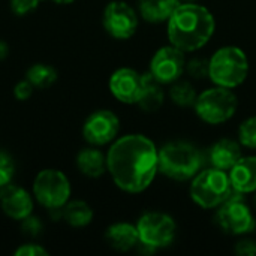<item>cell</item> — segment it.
<instances>
[{"instance_id": "6da1fadb", "label": "cell", "mask_w": 256, "mask_h": 256, "mask_svg": "<svg viewBox=\"0 0 256 256\" xmlns=\"http://www.w3.org/2000/svg\"><path fill=\"white\" fill-rule=\"evenodd\" d=\"M159 150L146 135L129 134L112 142L106 154L108 172L118 189L141 194L159 172Z\"/></svg>"}, {"instance_id": "7a4b0ae2", "label": "cell", "mask_w": 256, "mask_h": 256, "mask_svg": "<svg viewBox=\"0 0 256 256\" xmlns=\"http://www.w3.org/2000/svg\"><path fill=\"white\" fill-rule=\"evenodd\" d=\"M214 30L216 21L213 14L196 2H182L166 21L170 44L184 52H194L206 46L214 34Z\"/></svg>"}, {"instance_id": "3957f363", "label": "cell", "mask_w": 256, "mask_h": 256, "mask_svg": "<svg viewBox=\"0 0 256 256\" xmlns=\"http://www.w3.org/2000/svg\"><path fill=\"white\" fill-rule=\"evenodd\" d=\"M159 172L176 182L192 180L202 168V154L188 141H171L159 150Z\"/></svg>"}, {"instance_id": "277c9868", "label": "cell", "mask_w": 256, "mask_h": 256, "mask_svg": "<svg viewBox=\"0 0 256 256\" xmlns=\"http://www.w3.org/2000/svg\"><path fill=\"white\" fill-rule=\"evenodd\" d=\"M248 75L249 58L238 46H222L208 58V78L214 86L236 88L246 81Z\"/></svg>"}, {"instance_id": "5b68a950", "label": "cell", "mask_w": 256, "mask_h": 256, "mask_svg": "<svg viewBox=\"0 0 256 256\" xmlns=\"http://www.w3.org/2000/svg\"><path fill=\"white\" fill-rule=\"evenodd\" d=\"M234 192L228 171H222L214 166L200 171L192 178L189 188L192 201L204 210L218 208Z\"/></svg>"}, {"instance_id": "8992f818", "label": "cell", "mask_w": 256, "mask_h": 256, "mask_svg": "<svg viewBox=\"0 0 256 256\" xmlns=\"http://www.w3.org/2000/svg\"><path fill=\"white\" fill-rule=\"evenodd\" d=\"M194 108L204 123L222 124L234 117L238 108V100L232 88L214 86L198 94Z\"/></svg>"}, {"instance_id": "52a82bcc", "label": "cell", "mask_w": 256, "mask_h": 256, "mask_svg": "<svg viewBox=\"0 0 256 256\" xmlns=\"http://www.w3.org/2000/svg\"><path fill=\"white\" fill-rule=\"evenodd\" d=\"M216 225L230 236H244L254 232L256 220L243 194L234 192L222 206L218 207L214 216Z\"/></svg>"}, {"instance_id": "ba28073f", "label": "cell", "mask_w": 256, "mask_h": 256, "mask_svg": "<svg viewBox=\"0 0 256 256\" xmlns=\"http://www.w3.org/2000/svg\"><path fill=\"white\" fill-rule=\"evenodd\" d=\"M140 236V244L150 252L162 248H168L177 232L176 220L162 212H147L136 222Z\"/></svg>"}, {"instance_id": "9c48e42d", "label": "cell", "mask_w": 256, "mask_h": 256, "mask_svg": "<svg viewBox=\"0 0 256 256\" xmlns=\"http://www.w3.org/2000/svg\"><path fill=\"white\" fill-rule=\"evenodd\" d=\"M33 194L40 206L58 210L69 201L70 183L62 171L44 170L34 178Z\"/></svg>"}, {"instance_id": "30bf717a", "label": "cell", "mask_w": 256, "mask_h": 256, "mask_svg": "<svg viewBox=\"0 0 256 256\" xmlns=\"http://www.w3.org/2000/svg\"><path fill=\"white\" fill-rule=\"evenodd\" d=\"M102 22L110 36L124 40L136 33L140 21L136 10L129 3L123 0H112L104 10Z\"/></svg>"}, {"instance_id": "8fae6325", "label": "cell", "mask_w": 256, "mask_h": 256, "mask_svg": "<svg viewBox=\"0 0 256 256\" xmlns=\"http://www.w3.org/2000/svg\"><path fill=\"white\" fill-rule=\"evenodd\" d=\"M186 69L184 51L174 45L159 48L150 62V74L160 84H172L182 78Z\"/></svg>"}, {"instance_id": "7c38bea8", "label": "cell", "mask_w": 256, "mask_h": 256, "mask_svg": "<svg viewBox=\"0 0 256 256\" xmlns=\"http://www.w3.org/2000/svg\"><path fill=\"white\" fill-rule=\"evenodd\" d=\"M120 130L118 117L110 110H98L92 112L84 126V140L92 146H105L117 140Z\"/></svg>"}, {"instance_id": "4fadbf2b", "label": "cell", "mask_w": 256, "mask_h": 256, "mask_svg": "<svg viewBox=\"0 0 256 256\" xmlns=\"http://www.w3.org/2000/svg\"><path fill=\"white\" fill-rule=\"evenodd\" d=\"M110 90L122 104H138L142 90V74L130 68H120L110 78Z\"/></svg>"}, {"instance_id": "5bb4252c", "label": "cell", "mask_w": 256, "mask_h": 256, "mask_svg": "<svg viewBox=\"0 0 256 256\" xmlns=\"http://www.w3.org/2000/svg\"><path fill=\"white\" fill-rule=\"evenodd\" d=\"M0 204L3 212L15 220H22L33 212V200L28 192L14 184H6L2 188Z\"/></svg>"}, {"instance_id": "9a60e30c", "label": "cell", "mask_w": 256, "mask_h": 256, "mask_svg": "<svg viewBox=\"0 0 256 256\" xmlns=\"http://www.w3.org/2000/svg\"><path fill=\"white\" fill-rule=\"evenodd\" d=\"M231 184L238 194H254L256 190V156H242L228 171Z\"/></svg>"}, {"instance_id": "2e32d148", "label": "cell", "mask_w": 256, "mask_h": 256, "mask_svg": "<svg viewBox=\"0 0 256 256\" xmlns=\"http://www.w3.org/2000/svg\"><path fill=\"white\" fill-rule=\"evenodd\" d=\"M243 156L242 144L236 140L222 138L216 141L208 152V159L212 166L222 171H230Z\"/></svg>"}, {"instance_id": "e0dca14e", "label": "cell", "mask_w": 256, "mask_h": 256, "mask_svg": "<svg viewBox=\"0 0 256 256\" xmlns=\"http://www.w3.org/2000/svg\"><path fill=\"white\" fill-rule=\"evenodd\" d=\"M105 238L108 244L118 252H128L136 248V244H140L136 225L128 222H118L111 225L105 232Z\"/></svg>"}, {"instance_id": "ac0fdd59", "label": "cell", "mask_w": 256, "mask_h": 256, "mask_svg": "<svg viewBox=\"0 0 256 256\" xmlns=\"http://www.w3.org/2000/svg\"><path fill=\"white\" fill-rule=\"evenodd\" d=\"M182 0H138V10L142 20L158 24L166 22Z\"/></svg>"}, {"instance_id": "d6986e66", "label": "cell", "mask_w": 256, "mask_h": 256, "mask_svg": "<svg viewBox=\"0 0 256 256\" xmlns=\"http://www.w3.org/2000/svg\"><path fill=\"white\" fill-rule=\"evenodd\" d=\"M165 102V93L162 84L158 82L152 74H142V90L138 99V105L146 112H156Z\"/></svg>"}, {"instance_id": "ffe728a7", "label": "cell", "mask_w": 256, "mask_h": 256, "mask_svg": "<svg viewBox=\"0 0 256 256\" xmlns=\"http://www.w3.org/2000/svg\"><path fill=\"white\" fill-rule=\"evenodd\" d=\"M76 166L81 174L90 178H98L105 174L106 156L98 148H84L76 156Z\"/></svg>"}, {"instance_id": "44dd1931", "label": "cell", "mask_w": 256, "mask_h": 256, "mask_svg": "<svg viewBox=\"0 0 256 256\" xmlns=\"http://www.w3.org/2000/svg\"><path fill=\"white\" fill-rule=\"evenodd\" d=\"M62 216L63 219L75 228H82L87 226L93 220V210L92 207L84 202V201H68L62 207Z\"/></svg>"}, {"instance_id": "7402d4cb", "label": "cell", "mask_w": 256, "mask_h": 256, "mask_svg": "<svg viewBox=\"0 0 256 256\" xmlns=\"http://www.w3.org/2000/svg\"><path fill=\"white\" fill-rule=\"evenodd\" d=\"M26 80H28L36 88H48L57 80V72L54 68L45 63H36L28 68L26 74Z\"/></svg>"}, {"instance_id": "603a6c76", "label": "cell", "mask_w": 256, "mask_h": 256, "mask_svg": "<svg viewBox=\"0 0 256 256\" xmlns=\"http://www.w3.org/2000/svg\"><path fill=\"white\" fill-rule=\"evenodd\" d=\"M170 98L176 105L188 108L195 105L198 93L189 81L177 80L176 82H172V87L170 88Z\"/></svg>"}, {"instance_id": "cb8c5ba5", "label": "cell", "mask_w": 256, "mask_h": 256, "mask_svg": "<svg viewBox=\"0 0 256 256\" xmlns=\"http://www.w3.org/2000/svg\"><path fill=\"white\" fill-rule=\"evenodd\" d=\"M238 142L242 147L256 150V116L246 118L238 128Z\"/></svg>"}, {"instance_id": "d4e9b609", "label": "cell", "mask_w": 256, "mask_h": 256, "mask_svg": "<svg viewBox=\"0 0 256 256\" xmlns=\"http://www.w3.org/2000/svg\"><path fill=\"white\" fill-rule=\"evenodd\" d=\"M188 74L195 78V80H204L208 76V60L202 57L192 58L190 62L186 63Z\"/></svg>"}, {"instance_id": "484cf974", "label": "cell", "mask_w": 256, "mask_h": 256, "mask_svg": "<svg viewBox=\"0 0 256 256\" xmlns=\"http://www.w3.org/2000/svg\"><path fill=\"white\" fill-rule=\"evenodd\" d=\"M14 171L15 168L10 156L6 154L4 152H0V189L10 183L14 177Z\"/></svg>"}, {"instance_id": "4316f807", "label": "cell", "mask_w": 256, "mask_h": 256, "mask_svg": "<svg viewBox=\"0 0 256 256\" xmlns=\"http://www.w3.org/2000/svg\"><path fill=\"white\" fill-rule=\"evenodd\" d=\"M40 0H10V9L16 15H26L38 8Z\"/></svg>"}, {"instance_id": "83f0119b", "label": "cell", "mask_w": 256, "mask_h": 256, "mask_svg": "<svg viewBox=\"0 0 256 256\" xmlns=\"http://www.w3.org/2000/svg\"><path fill=\"white\" fill-rule=\"evenodd\" d=\"M236 254L240 256H256V242L252 238L240 240L236 244Z\"/></svg>"}, {"instance_id": "f1b7e54d", "label": "cell", "mask_w": 256, "mask_h": 256, "mask_svg": "<svg viewBox=\"0 0 256 256\" xmlns=\"http://www.w3.org/2000/svg\"><path fill=\"white\" fill-rule=\"evenodd\" d=\"M15 256H48V252L39 244H24L15 250Z\"/></svg>"}, {"instance_id": "f546056e", "label": "cell", "mask_w": 256, "mask_h": 256, "mask_svg": "<svg viewBox=\"0 0 256 256\" xmlns=\"http://www.w3.org/2000/svg\"><path fill=\"white\" fill-rule=\"evenodd\" d=\"M33 88H34L33 84H32L28 80H24V81H20V82L15 86L14 94H15V98H16L18 100H26V99H28V98L32 96Z\"/></svg>"}, {"instance_id": "4dcf8cb0", "label": "cell", "mask_w": 256, "mask_h": 256, "mask_svg": "<svg viewBox=\"0 0 256 256\" xmlns=\"http://www.w3.org/2000/svg\"><path fill=\"white\" fill-rule=\"evenodd\" d=\"M42 230V225L38 218H32V214L26 219H22V231L28 236H38Z\"/></svg>"}, {"instance_id": "1f68e13d", "label": "cell", "mask_w": 256, "mask_h": 256, "mask_svg": "<svg viewBox=\"0 0 256 256\" xmlns=\"http://www.w3.org/2000/svg\"><path fill=\"white\" fill-rule=\"evenodd\" d=\"M6 56H8V44L0 40V60L4 58Z\"/></svg>"}, {"instance_id": "d6a6232c", "label": "cell", "mask_w": 256, "mask_h": 256, "mask_svg": "<svg viewBox=\"0 0 256 256\" xmlns=\"http://www.w3.org/2000/svg\"><path fill=\"white\" fill-rule=\"evenodd\" d=\"M56 3H60V4H68V3H72L75 0H54Z\"/></svg>"}, {"instance_id": "836d02e7", "label": "cell", "mask_w": 256, "mask_h": 256, "mask_svg": "<svg viewBox=\"0 0 256 256\" xmlns=\"http://www.w3.org/2000/svg\"><path fill=\"white\" fill-rule=\"evenodd\" d=\"M182 2H184V3H194V2H196V0H182Z\"/></svg>"}, {"instance_id": "e575fe53", "label": "cell", "mask_w": 256, "mask_h": 256, "mask_svg": "<svg viewBox=\"0 0 256 256\" xmlns=\"http://www.w3.org/2000/svg\"><path fill=\"white\" fill-rule=\"evenodd\" d=\"M254 204H255V207H256V190H255V196H254Z\"/></svg>"}]
</instances>
